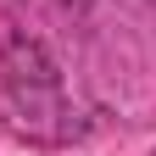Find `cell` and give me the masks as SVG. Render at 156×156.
Masks as SVG:
<instances>
[]
</instances>
